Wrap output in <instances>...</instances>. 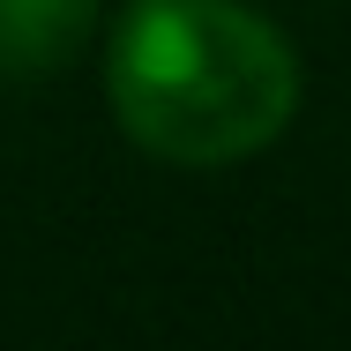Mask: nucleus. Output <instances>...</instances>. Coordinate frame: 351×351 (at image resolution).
<instances>
[{"instance_id": "obj_1", "label": "nucleus", "mask_w": 351, "mask_h": 351, "mask_svg": "<svg viewBox=\"0 0 351 351\" xmlns=\"http://www.w3.org/2000/svg\"><path fill=\"white\" fill-rule=\"evenodd\" d=\"M105 90L149 157L217 172L291 128L299 60L277 23L239 0H135L112 30Z\"/></svg>"}, {"instance_id": "obj_2", "label": "nucleus", "mask_w": 351, "mask_h": 351, "mask_svg": "<svg viewBox=\"0 0 351 351\" xmlns=\"http://www.w3.org/2000/svg\"><path fill=\"white\" fill-rule=\"evenodd\" d=\"M97 30V0H0V75H60Z\"/></svg>"}]
</instances>
